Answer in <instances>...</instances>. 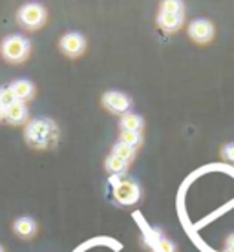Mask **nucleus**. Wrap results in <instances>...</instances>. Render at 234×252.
Masks as SVG:
<instances>
[{"label":"nucleus","mask_w":234,"mask_h":252,"mask_svg":"<svg viewBox=\"0 0 234 252\" xmlns=\"http://www.w3.org/2000/svg\"><path fill=\"white\" fill-rule=\"evenodd\" d=\"M13 228H15L17 236L22 238V240H30V238H33L37 234V223H35V220L33 218H26V216L15 221Z\"/></svg>","instance_id":"obj_8"},{"label":"nucleus","mask_w":234,"mask_h":252,"mask_svg":"<svg viewBox=\"0 0 234 252\" xmlns=\"http://www.w3.org/2000/svg\"><path fill=\"white\" fill-rule=\"evenodd\" d=\"M121 143H125V145L135 148V146L141 145V133L139 132H127V130H123V133H121Z\"/></svg>","instance_id":"obj_15"},{"label":"nucleus","mask_w":234,"mask_h":252,"mask_svg":"<svg viewBox=\"0 0 234 252\" xmlns=\"http://www.w3.org/2000/svg\"><path fill=\"white\" fill-rule=\"evenodd\" d=\"M13 94H15V97H17V101H26V99H30L33 95V84L30 81H17L13 82Z\"/></svg>","instance_id":"obj_11"},{"label":"nucleus","mask_w":234,"mask_h":252,"mask_svg":"<svg viewBox=\"0 0 234 252\" xmlns=\"http://www.w3.org/2000/svg\"><path fill=\"white\" fill-rule=\"evenodd\" d=\"M59 130L55 123L50 119H35L26 128V139L28 143L38 148H48L57 141Z\"/></svg>","instance_id":"obj_1"},{"label":"nucleus","mask_w":234,"mask_h":252,"mask_svg":"<svg viewBox=\"0 0 234 252\" xmlns=\"http://www.w3.org/2000/svg\"><path fill=\"white\" fill-rule=\"evenodd\" d=\"M0 252H4V249H2V245H0Z\"/></svg>","instance_id":"obj_22"},{"label":"nucleus","mask_w":234,"mask_h":252,"mask_svg":"<svg viewBox=\"0 0 234 252\" xmlns=\"http://www.w3.org/2000/svg\"><path fill=\"white\" fill-rule=\"evenodd\" d=\"M102 104L114 114H125V112H128L132 102H130L127 95L121 94V92H106L104 97H102Z\"/></svg>","instance_id":"obj_4"},{"label":"nucleus","mask_w":234,"mask_h":252,"mask_svg":"<svg viewBox=\"0 0 234 252\" xmlns=\"http://www.w3.org/2000/svg\"><path fill=\"white\" fill-rule=\"evenodd\" d=\"M121 128L127 130V132H139L141 128H143V119L135 114L123 115V119H121Z\"/></svg>","instance_id":"obj_12"},{"label":"nucleus","mask_w":234,"mask_h":252,"mask_svg":"<svg viewBox=\"0 0 234 252\" xmlns=\"http://www.w3.org/2000/svg\"><path fill=\"white\" fill-rule=\"evenodd\" d=\"M189 33L196 42H207L214 35V28L209 20H194L189 28Z\"/></svg>","instance_id":"obj_6"},{"label":"nucleus","mask_w":234,"mask_h":252,"mask_svg":"<svg viewBox=\"0 0 234 252\" xmlns=\"http://www.w3.org/2000/svg\"><path fill=\"white\" fill-rule=\"evenodd\" d=\"M61 48L66 55H71V57H75L79 55L82 50H84V38L79 35V33H68V35H64L63 40H61Z\"/></svg>","instance_id":"obj_7"},{"label":"nucleus","mask_w":234,"mask_h":252,"mask_svg":"<svg viewBox=\"0 0 234 252\" xmlns=\"http://www.w3.org/2000/svg\"><path fill=\"white\" fill-rule=\"evenodd\" d=\"M44 20V9L37 4H28L20 9V22L30 28H37Z\"/></svg>","instance_id":"obj_5"},{"label":"nucleus","mask_w":234,"mask_h":252,"mask_svg":"<svg viewBox=\"0 0 234 252\" xmlns=\"http://www.w3.org/2000/svg\"><path fill=\"white\" fill-rule=\"evenodd\" d=\"M158 247L163 252H176V245H174L170 240H167V238H161V240L158 241Z\"/></svg>","instance_id":"obj_18"},{"label":"nucleus","mask_w":234,"mask_h":252,"mask_svg":"<svg viewBox=\"0 0 234 252\" xmlns=\"http://www.w3.org/2000/svg\"><path fill=\"white\" fill-rule=\"evenodd\" d=\"M183 4L181 0H163L161 4V13H181Z\"/></svg>","instance_id":"obj_16"},{"label":"nucleus","mask_w":234,"mask_h":252,"mask_svg":"<svg viewBox=\"0 0 234 252\" xmlns=\"http://www.w3.org/2000/svg\"><path fill=\"white\" fill-rule=\"evenodd\" d=\"M183 22V15L181 13H161L159 15V24L167 32H176L177 28Z\"/></svg>","instance_id":"obj_10"},{"label":"nucleus","mask_w":234,"mask_h":252,"mask_svg":"<svg viewBox=\"0 0 234 252\" xmlns=\"http://www.w3.org/2000/svg\"><path fill=\"white\" fill-rule=\"evenodd\" d=\"M223 159H227L231 163H234V143L233 145H227L223 148Z\"/></svg>","instance_id":"obj_19"},{"label":"nucleus","mask_w":234,"mask_h":252,"mask_svg":"<svg viewBox=\"0 0 234 252\" xmlns=\"http://www.w3.org/2000/svg\"><path fill=\"white\" fill-rule=\"evenodd\" d=\"M4 117H6L11 125H20L28 119V110H26V104L22 101H15L11 106L6 108L4 112Z\"/></svg>","instance_id":"obj_9"},{"label":"nucleus","mask_w":234,"mask_h":252,"mask_svg":"<svg viewBox=\"0 0 234 252\" xmlns=\"http://www.w3.org/2000/svg\"><path fill=\"white\" fill-rule=\"evenodd\" d=\"M127 164L123 159L115 158L114 154L110 156V158L106 159V170L112 174V176H121V174H125V170H127Z\"/></svg>","instance_id":"obj_13"},{"label":"nucleus","mask_w":234,"mask_h":252,"mask_svg":"<svg viewBox=\"0 0 234 252\" xmlns=\"http://www.w3.org/2000/svg\"><path fill=\"white\" fill-rule=\"evenodd\" d=\"M28 50H30V46H28V40L24 37H9L2 44L4 57L11 63H20L28 55Z\"/></svg>","instance_id":"obj_3"},{"label":"nucleus","mask_w":234,"mask_h":252,"mask_svg":"<svg viewBox=\"0 0 234 252\" xmlns=\"http://www.w3.org/2000/svg\"><path fill=\"white\" fill-rule=\"evenodd\" d=\"M15 101H17V97H15V94H13L11 88L0 90V104H2V106H4V108L11 106Z\"/></svg>","instance_id":"obj_17"},{"label":"nucleus","mask_w":234,"mask_h":252,"mask_svg":"<svg viewBox=\"0 0 234 252\" xmlns=\"http://www.w3.org/2000/svg\"><path fill=\"white\" fill-rule=\"evenodd\" d=\"M114 156L115 158L123 159L125 163H130V161L134 159V156H135V148L125 145V143H117V145L114 146Z\"/></svg>","instance_id":"obj_14"},{"label":"nucleus","mask_w":234,"mask_h":252,"mask_svg":"<svg viewBox=\"0 0 234 252\" xmlns=\"http://www.w3.org/2000/svg\"><path fill=\"white\" fill-rule=\"evenodd\" d=\"M114 199L115 203H119L123 207H132L135 203H139L141 199V189L139 185L127 179V181H121L114 187Z\"/></svg>","instance_id":"obj_2"},{"label":"nucleus","mask_w":234,"mask_h":252,"mask_svg":"<svg viewBox=\"0 0 234 252\" xmlns=\"http://www.w3.org/2000/svg\"><path fill=\"white\" fill-rule=\"evenodd\" d=\"M225 251L227 252H234V234H231L225 241Z\"/></svg>","instance_id":"obj_20"},{"label":"nucleus","mask_w":234,"mask_h":252,"mask_svg":"<svg viewBox=\"0 0 234 252\" xmlns=\"http://www.w3.org/2000/svg\"><path fill=\"white\" fill-rule=\"evenodd\" d=\"M4 112H6V108H4V106H2V104H0V119L4 117Z\"/></svg>","instance_id":"obj_21"}]
</instances>
